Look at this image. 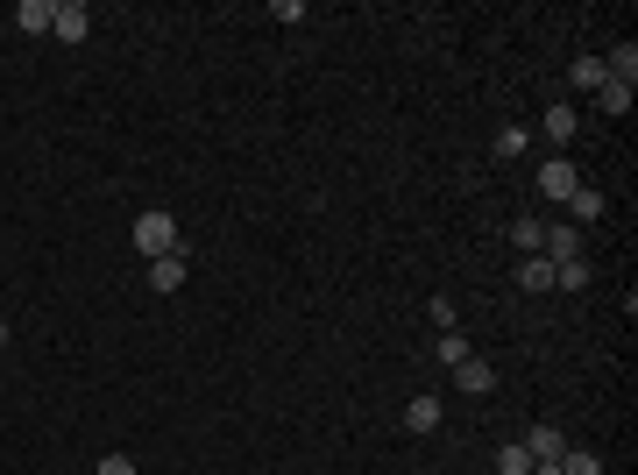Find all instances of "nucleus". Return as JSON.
Instances as JSON below:
<instances>
[{
	"label": "nucleus",
	"mask_w": 638,
	"mask_h": 475,
	"mask_svg": "<svg viewBox=\"0 0 638 475\" xmlns=\"http://www.w3.org/2000/svg\"><path fill=\"white\" fill-rule=\"evenodd\" d=\"M135 249L156 263V256H178V220L171 213H142L135 220Z\"/></svg>",
	"instance_id": "1"
},
{
	"label": "nucleus",
	"mask_w": 638,
	"mask_h": 475,
	"mask_svg": "<svg viewBox=\"0 0 638 475\" xmlns=\"http://www.w3.org/2000/svg\"><path fill=\"white\" fill-rule=\"evenodd\" d=\"M50 29H57V43H86L93 8H86V0H57V8H50Z\"/></svg>",
	"instance_id": "2"
},
{
	"label": "nucleus",
	"mask_w": 638,
	"mask_h": 475,
	"mask_svg": "<svg viewBox=\"0 0 638 475\" xmlns=\"http://www.w3.org/2000/svg\"><path fill=\"white\" fill-rule=\"evenodd\" d=\"M568 192H582V178H575V164H568V156L539 164V199H561V206H568Z\"/></svg>",
	"instance_id": "3"
},
{
	"label": "nucleus",
	"mask_w": 638,
	"mask_h": 475,
	"mask_svg": "<svg viewBox=\"0 0 638 475\" xmlns=\"http://www.w3.org/2000/svg\"><path fill=\"white\" fill-rule=\"evenodd\" d=\"M539 256H546V263H568V256H582V227H568V220H561V227H546Z\"/></svg>",
	"instance_id": "4"
},
{
	"label": "nucleus",
	"mask_w": 638,
	"mask_h": 475,
	"mask_svg": "<svg viewBox=\"0 0 638 475\" xmlns=\"http://www.w3.org/2000/svg\"><path fill=\"white\" fill-rule=\"evenodd\" d=\"M454 383L468 390V398H490V383H497V369H490V362H475V355H461V362H454Z\"/></svg>",
	"instance_id": "5"
},
{
	"label": "nucleus",
	"mask_w": 638,
	"mask_h": 475,
	"mask_svg": "<svg viewBox=\"0 0 638 475\" xmlns=\"http://www.w3.org/2000/svg\"><path fill=\"white\" fill-rule=\"evenodd\" d=\"M525 454H532V461H561V454H568L561 426H532V433H525Z\"/></svg>",
	"instance_id": "6"
},
{
	"label": "nucleus",
	"mask_w": 638,
	"mask_h": 475,
	"mask_svg": "<svg viewBox=\"0 0 638 475\" xmlns=\"http://www.w3.org/2000/svg\"><path fill=\"white\" fill-rule=\"evenodd\" d=\"M405 426L412 433H440V398H433V390H419V398L405 405Z\"/></svg>",
	"instance_id": "7"
},
{
	"label": "nucleus",
	"mask_w": 638,
	"mask_h": 475,
	"mask_svg": "<svg viewBox=\"0 0 638 475\" xmlns=\"http://www.w3.org/2000/svg\"><path fill=\"white\" fill-rule=\"evenodd\" d=\"M589 256H568V263H553V291H589Z\"/></svg>",
	"instance_id": "8"
},
{
	"label": "nucleus",
	"mask_w": 638,
	"mask_h": 475,
	"mask_svg": "<svg viewBox=\"0 0 638 475\" xmlns=\"http://www.w3.org/2000/svg\"><path fill=\"white\" fill-rule=\"evenodd\" d=\"M589 220H603V192H568V227H589Z\"/></svg>",
	"instance_id": "9"
},
{
	"label": "nucleus",
	"mask_w": 638,
	"mask_h": 475,
	"mask_svg": "<svg viewBox=\"0 0 638 475\" xmlns=\"http://www.w3.org/2000/svg\"><path fill=\"white\" fill-rule=\"evenodd\" d=\"M525 142H532V135H525V128H518V121H504V128H497V135H490V149H497V156H504V164H518V156H525Z\"/></svg>",
	"instance_id": "10"
},
{
	"label": "nucleus",
	"mask_w": 638,
	"mask_h": 475,
	"mask_svg": "<svg viewBox=\"0 0 638 475\" xmlns=\"http://www.w3.org/2000/svg\"><path fill=\"white\" fill-rule=\"evenodd\" d=\"M546 135H553V142L582 135V121H575V107H568V100H553V107H546Z\"/></svg>",
	"instance_id": "11"
},
{
	"label": "nucleus",
	"mask_w": 638,
	"mask_h": 475,
	"mask_svg": "<svg viewBox=\"0 0 638 475\" xmlns=\"http://www.w3.org/2000/svg\"><path fill=\"white\" fill-rule=\"evenodd\" d=\"M568 86H575V93H603V57H575Z\"/></svg>",
	"instance_id": "12"
},
{
	"label": "nucleus",
	"mask_w": 638,
	"mask_h": 475,
	"mask_svg": "<svg viewBox=\"0 0 638 475\" xmlns=\"http://www.w3.org/2000/svg\"><path fill=\"white\" fill-rule=\"evenodd\" d=\"M149 284H156V291H178V284H185V256H156V263H149Z\"/></svg>",
	"instance_id": "13"
},
{
	"label": "nucleus",
	"mask_w": 638,
	"mask_h": 475,
	"mask_svg": "<svg viewBox=\"0 0 638 475\" xmlns=\"http://www.w3.org/2000/svg\"><path fill=\"white\" fill-rule=\"evenodd\" d=\"M518 284H525V291H553V263H546V256H525V263H518Z\"/></svg>",
	"instance_id": "14"
},
{
	"label": "nucleus",
	"mask_w": 638,
	"mask_h": 475,
	"mask_svg": "<svg viewBox=\"0 0 638 475\" xmlns=\"http://www.w3.org/2000/svg\"><path fill=\"white\" fill-rule=\"evenodd\" d=\"M15 29L43 36V29H50V0H22V8H15Z\"/></svg>",
	"instance_id": "15"
},
{
	"label": "nucleus",
	"mask_w": 638,
	"mask_h": 475,
	"mask_svg": "<svg viewBox=\"0 0 638 475\" xmlns=\"http://www.w3.org/2000/svg\"><path fill=\"white\" fill-rule=\"evenodd\" d=\"M539 242H546V220H532V213L511 220V249H539Z\"/></svg>",
	"instance_id": "16"
},
{
	"label": "nucleus",
	"mask_w": 638,
	"mask_h": 475,
	"mask_svg": "<svg viewBox=\"0 0 638 475\" xmlns=\"http://www.w3.org/2000/svg\"><path fill=\"white\" fill-rule=\"evenodd\" d=\"M497 475H532V454H525V440H511V447L497 454Z\"/></svg>",
	"instance_id": "17"
},
{
	"label": "nucleus",
	"mask_w": 638,
	"mask_h": 475,
	"mask_svg": "<svg viewBox=\"0 0 638 475\" xmlns=\"http://www.w3.org/2000/svg\"><path fill=\"white\" fill-rule=\"evenodd\" d=\"M561 475H603V461H596L589 447H568V454H561Z\"/></svg>",
	"instance_id": "18"
},
{
	"label": "nucleus",
	"mask_w": 638,
	"mask_h": 475,
	"mask_svg": "<svg viewBox=\"0 0 638 475\" xmlns=\"http://www.w3.org/2000/svg\"><path fill=\"white\" fill-rule=\"evenodd\" d=\"M596 100H603V114H631V86H617V78H603Z\"/></svg>",
	"instance_id": "19"
},
{
	"label": "nucleus",
	"mask_w": 638,
	"mask_h": 475,
	"mask_svg": "<svg viewBox=\"0 0 638 475\" xmlns=\"http://www.w3.org/2000/svg\"><path fill=\"white\" fill-rule=\"evenodd\" d=\"M461 355H468V341H461V327H454V334H440V362H447V369H454V362H461Z\"/></svg>",
	"instance_id": "20"
},
{
	"label": "nucleus",
	"mask_w": 638,
	"mask_h": 475,
	"mask_svg": "<svg viewBox=\"0 0 638 475\" xmlns=\"http://www.w3.org/2000/svg\"><path fill=\"white\" fill-rule=\"evenodd\" d=\"M426 312H433V327H440V334H454V298H433Z\"/></svg>",
	"instance_id": "21"
},
{
	"label": "nucleus",
	"mask_w": 638,
	"mask_h": 475,
	"mask_svg": "<svg viewBox=\"0 0 638 475\" xmlns=\"http://www.w3.org/2000/svg\"><path fill=\"white\" fill-rule=\"evenodd\" d=\"M93 475H135V461H128V454H100V468H93Z\"/></svg>",
	"instance_id": "22"
},
{
	"label": "nucleus",
	"mask_w": 638,
	"mask_h": 475,
	"mask_svg": "<svg viewBox=\"0 0 638 475\" xmlns=\"http://www.w3.org/2000/svg\"><path fill=\"white\" fill-rule=\"evenodd\" d=\"M0 348H8V320H0Z\"/></svg>",
	"instance_id": "23"
}]
</instances>
